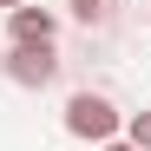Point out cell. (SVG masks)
<instances>
[{"label": "cell", "mask_w": 151, "mask_h": 151, "mask_svg": "<svg viewBox=\"0 0 151 151\" xmlns=\"http://www.w3.org/2000/svg\"><path fill=\"white\" fill-rule=\"evenodd\" d=\"M13 7H27V0H0V13H13Z\"/></svg>", "instance_id": "cell-7"}, {"label": "cell", "mask_w": 151, "mask_h": 151, "mask_svg": "<svg viewBox=\"0 0 151 151\" xmlns=\"http://www.w3.org/2000/svg\"><path fill=\"white\" fill-rule=\"evenodd\" d=\"M112 13H118V0H72V20L79 27H112Z\"/></svg>", "instance_id": "cell-4"}, {"label": "cell", "mask_w": 151, "mask_h": 151, "mask_svg": "<svg viewBox=\"0 0 151 151\" xmlns=\"http://www.w3.org/2000/svg\"><path fill=\"white\" fill-rule=\"evenodd\" d=\"M99 151H132V145H125V138H112V145H99Z\"/></svg>", "instance_id": "cell-6"}, {"label": "cell", "mask_w": 151, "mask_h": 151, "mask_svg": "<svg viewBox=\"0 0 151 151\" xmlns=\"http://www.w3.org/2000/svg\"><path fill=\"white\" fill-rule=\"evenodd\" d=\"M118 125H125V112L112 105L105 92H72L66 99V132L79 138V145H112Z\"/></svg>", "instance_id": "cell-1"}, {"label": "cell", "mask_w": 151, "mask_h": 151, "mask_svg": "<svg viewBox=\"0 0 151 151\" xmlns=\"http://www.w3.org/2000/svg\"><path fill=\"white\" fill-rule=\"evenodd\" d=\"M7 40H13V46H53V40H59V13L27 0V7L7 13Z\"/></svg>", "instance_id": "cell-3"}, {"label": "cell", "mask_w": 151, "mask_h": 151, "mask_svg": "<svg viewBox=\"0 0 151 151\" xmlns=\"http://www.w3.org/2000/svg\"><path fill=\"white\" fill-rule=\"evenodd\" d=\"M118 132H125V145H132V151H151V112H125Z\"/></svg>", "instance_id": "cell-5"}, {"label": "cell", "mask_w": 151, "mask_h": 151, "mask_svg": "<svg viewBox=\"0 0 151 151\" xmlns=\"http://www.w3.org/2000/svg\"><path fill=\"white\" fill-rule=\"evenodd\" d=\"M0 72H7L13 86L40 92V86H53V79H59V53H53V46H7V59H0Z\"/></svg>", "instance_id": "cell-2"}]
</instances>
